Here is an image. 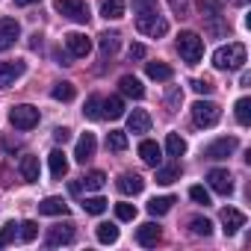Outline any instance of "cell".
Masks as SVG:
<instances>
[{"instance_id":"1","label":"cell","mask_w":251,"mask_h":251,"mask_svg":"<svg viewBox=\"0 0 251 251\" xmlns=\"http://www.w3.org/2000/svg\"><path fill=\"white\" fill-rule=\"evenodd\" d=\"M213 65L219 71H236V68H242L245 65V45L242 42H230V45L219 48L213 53Z\"/></svg>"},{"instance_id":"2","label":"cell","mask_w":251,"mask_h":251,"mask_svg":"<svg viewBox=\"0 0 251 251\" xmlns=\"http://www.w3.org/2000/svg\"><path fill=\"white\" fill-rule=\"evenodd\" d=\"M177 50H180V56H183L186 65H198L201 56H204V39H201L198 33L186 30V33L177 36Z\"/></svg>"},{"instance_id":"3","label":"cell","mask_w":251,"mask_h":251,"mask_svg":"<svg viewBox=\"0 0 251 251\" xmlns=\"http://www.w3.org/2000/svg\"><path fill=\"white\" fill-rule=\"evenodd\" d=\"M219 118H222L219 103H213V100H195L192 103V121L198 127H216Z\"/></svg>"},{"instance_id":"4","label":"cell","mask_w":251,"mask_h":251,"mask_svg":"<svg viewBox=\"0 0 251 251\" xmlns=\"http://www.w3.org/2000/svg\"><path fill=\"white\" fill-rule=\"evenodd\" d=\"M53 9L77 24H86L92 15H89V6H86V0H53Z\"/></svg>"},{"instance_id":"5","label":"cell","mask_w":251,"mask_h":251,"mask_svg":"<svg viewBox=\"0 0 251 251\" xmlns=\"http://www.w3.org/2000/svg\"><path fill=\"white\" fill-rule=\"evenodd\" d=\"M136 30H139L142 36L160 39V36H166V33H169V21H166V18H160L157 12H148V15H139V18H136Z\"/></svg>"},{"instance_id":"6","label":"cell","mask_w":251,"mask_h":251,"mask_svg":"<svg viewBox=\"0 0 251 251\" xmlns=\"http://www.w3.org/2000/svg\"><path fill=\"white\" fill-rule=\"evenodd\" d=\"M9 121H12V127H18V130H33L39 124V109L30 106V103H21V106H15L9 112Z\"/></svg>"},{"instance_id":"7","label":"cell","mask_w":251,"mask_h":251,"mask_svg":"<svg viewBox=\"0 0 251 251\" xmlns=\"http://www.w3.org/2000/svg\"><path fill=\"white\" fill-rule=\"evenodd\" d=\"M74 236H77V230H74V222H59V225L48 227V236H45V242H48L50 248H56V245H71V242H74Z\"/></svg>"},{"instance_id":"8","label":"cell","mask_w":251,"mask_h":251,"mask_svg":"<svg viewBox=\"0 0 251 251\" xmlns=\"http://www.w3.org/2000/svg\"><path fill=\"white\" fill-rule=\"evenodd\" d=\"M65 48H68V56L83 59V56H89V50H92V39H89L86 33H68V36H65Z\"/></svg>"},{"instance_id":"9","label":"cell","mask_w":251,"mask_h":251,"mask_svg":"<svg viewBox=\"0 0 251 251\" xmlns=\"http://www.w3.org/2000/svg\"><path fill=\"white\" fill-rule=\"evenodd\" d=\"M233 151H236V139L233 136H222V139H216L213 145L204 148V157L207 160H227Z\"/></svg>"},{"instance_id":"10","label":"cell","mask_w":251,"mask_h":251,"mask_svg":"<svg viewBox=\"0 0 251 251\" xmlns=\"http://www.w3.org/2000/svg\"><path fill=\"white\" fill-rule=\"evenodd\" d=\"M207 180H210V189L219 192V195H230L233 192V177H230L227 169H210Z\"/></svg>"},{"instance_id":"11","label":"cell","mask_w":251,"mask_h":251,"mask_svg":"<svg viewBox=\"0 0 251 251\" xmlns=\"http://www.w3.org/2000/svg\"><path fill=\"white\" fill-rule=\"evenodd\" d=\"M21 36V24L15 18H0V53L9 50Z\"/></svg>"},{"instance_id":"12","label":"cell","mask_w":251,"mask_h":251,"mask_svg":"<svg viewBox=\"0 0 251 251\" xmlns=\"http://www.w3.org/2000/svg\"><path fill=\"white\" fill-rule=\"evenodd\" d=\"M24 71H27V62H21V59H12V62H0V89L12 86L18 77H24Z\"/></svg>"},{"instance_id":"13","label":"cell","mask_w":251,"mask_h":251,"mask_svg":"<svg viewBox=\"0 0 251 251\" xmlns=\"http://www.w3.org/2000/svg\"><path fill=\"white\" fill-rule=\"evenodd\" d=\"M95 148H98V139H95V133H83V136L77 139V148H74V160L86 166V163L95 157Z\"/></svg>"},{"instance_id":"14","label":"cell","mask_w":251,"mask_h":251,"mask_svg":"<svg viewBox=\"0 0 251 251\" xmlns=\"http://www.w3.org/2000/svg\"><path fill=\"white\" fill-rule=\"evenodd\" d=\"M160 236H163V230H160V225H157V222H145V225H139V227H136V242H139V245H145V248L157 245V242H160Z\"/></svg>"},{"instance_id":"15","label":"cell","mask_w":251,"mask_h":251,"mask_svg":"<svg viewBox=\"0 0 251 251\" xmlns=\"http://www.w3.org/2000/svg\"><path fill=\"white\" fill-rule=\"evenodd\" d=\"M115 186H118V192H121V195H139V192L145 189V180H142L139 175L124 172V175L115 180Z\"/></svg>"},{"instance_id":"16","label":"cell","mask_w":251,"mask_h":251,"mask_svg":"<svg viewBox=\"0 0 251 251\" xmlns=\"http://www.w3.org/2000/svg\"><path fill=\"white\" fill-rule=\"evenodd\" d=\"M242 225H245V213H239V210H233V207H225V210H222V230H225L227 236H233Z\"/></svg>"},{"instance_id":"17","label":"cell","mask_w":251,"mask_h":251,"mask_svg":"<svg viewBox=\"0 0 251 251\" xmlns=\"http://www.w3.org/2000/svg\"><path fill=\"white\" fill-rule=\"evenodd\" d=\"M127 130L130 133H148L151 130V115L145 109H133L127 115Z\"/></svg>"},{"instance_id":"18","label":"cell","mask_w":251,"mask_h":251,"mask_svg":"<svg viewBox=\"0 0 251 251\" xmlns=\"http://www.w3.org/2000/svg\"><path fill=\"white\" fill-rule=\"evenodd\" d=\"M118 86H121V92H124V95L133 98V100H142V98H145V86H142L133 74H124V77L118 80Z\"/></svg>"},{"instance_id":"19","label":"cell","mask_w":251,"mask_h":251,"mask_svg":"<svg viewBox=\"0 0 251 251\" xmlns=\"http://www.w3.org/2000/svg\"><path fill=\"white\" fill-rule=\"evenodd\" d=\"M139 157H142V160H145L148 166H154V169H157V166H160V160H163V148H160L157 142L145 139V142L139 145Z\"/></svg>"},{"instance_id":"20","label":"cell","mask_w":251,"mask_h":251,"mask_svg":"<svg viewBox=\"0 0 251 251\" xmlns=\"http://www.w3.org/2000/svg\"><path fill=\"white\" fill-rule=\"evenodd\" d=\"M39 213H45V216H65V213H68V204H65L62 198L50 195V198H45V201L39 204Z\"/></svg>"},{"instance_id":"21","label":"cell","mask_w":251,"mask_h":251,"mask_svg":"<svg viewBox=\"0 0 251 251\" xmlns=\"http://www.w3.org/2000/svg\"><path fill=\"white\" fill-rule=\"evenodd\" d=\"M98 45H100V59L115 56V50H118V33H100Z\"/></svg>"},{"instance_id":"22","label":"cell","mask_w":251,"mask_h":251,"mask_svg":"<svg viewBox=\"0 0 251 251\" xmlns=\"http://www.w3.org/2000/svg\"><path fill=\"white\" fill-rule=\"evenodd\" d=\"M18 169H21V177H24L27 183H36V180H39V157H30V154L21 157V166H18Z\"/></svg>"},{"instance_id":"23","label":"cell","mask_w":251,"mask_h":251,"mask_svg":"<svg viewBox=\"0 0 251 251\" xmlns=\"http://www.w3.org/2000/svg\"><path fill=\"white\" fill-rule=\"evenodd\" d=\"M124 115V100L118 95L103 98V118H121Z\"/></svg>"},{"instance_id":"24","label":"cell","mask_w":251,"mask_h":251,"mask_svg":"<svg viewBox=\"0 0 251 251\" xmlns=\"http://www.w3.org/2000/svg\"><path fill=\"white\" fill-rule=\"evenodd\" d=\"M48 163H50V175H53L56 180H59V177H65V172H68V160H65V154H62V151H50Z\"/></svg>"},{"instance_id":"25","label":"cell","mask_w":251,"mask_h":251,"mask_svg":"<svg viewBox=\"0 0 251 251\" xmlns=\"http://www.w3.org/2000/svg\"><path fill=\"white\" fill-rule=\"evenodd\" d=\"M145 74L151 77V80H172V68L166 65V62H145Z\"/></svg>"},{"instance_id":"26","label":"cell","mask_w":251,"mask_h":251,"mask_svg":"<svg viewBox=\"0 0 251 251\" xmlns=\"http://www.w3.org/2000/svg\"><path fill=\"white\" fill-rule=\"evenodd\" d=\"M175 180H180V163H172V166L157 169V183L169 186V183H175Z\"/></svg>"},{"instance_id":"27","label":"cell","mask_w":251,"mask_h":251,"mask_svg":"<svg viewBox=\"0 0 251 251\" xmlns=\"http://www.w3.org/2000/svg\"><path fill=\"white\" fill-rule=\"evenodd\" d=\"M172 204H175V195L151 198V201H148V213H151V216H163V213H169V210H172Z\"/></svg>"},{"instance_id":"28","label":"cell","mask_w":251,"mask_h":251,"mask_svg":"<svg viewBox=\"0 0 251 251\" xmlns=\"http://www.w3.org/2000/svg\"><path fill=\"white\" fill-rule=\"evenodd\" d=\"M83 115H86V118H92V121L103 118V98H100V95H92V98L86 100V109H83Z\"/></svg>"},{"instance_id":"29","label":"cell","mask_w":251,"mask_h":251,"mask_svg":"<svg viewBox=\"0 0 251 251\" xmlns=\"http://www.w3.org/2000/svg\"><path fill=\"white\" fill-rule=\"evenodd\" d=\"M166 154H169V157H183V154H186V142H183V136L169 133V136H166Z\"/></svg>"},{"instance_id":"30","label":"cell","mask_w":251,"mask_h":251,"mask_svg":"<svg viewBox=\"0 0 251 251\" xmlns=\"http://www.w3.org/2000/svg\"><path fill=\"white\" fill-rule=\"evenodd\" d=\"M201 15L210 21V18H222V0H195Z\"/></svg>"},{"instance_id":"31","label":"cell","mask_w":251,"mask_h":251,"mask_svg":"<svg viewBox=\"0 0 251 251\" xmlns=\"http://www.w3.org/2000/svg\"><path fill=\"white\" fill-rule=\"evenodd\" d=\"M106 148H109V151H115V154L127 151V133H121V130H109V136H106Z\"/></svg>"},{"instance_id":"32","label":"cell","mask_w":251,"mask_h":251,"mask_svg":"<svg viewBox=\"0 0 251 251\" xmlns=\"http://www.w3.org/2000/svg\"><path fill=\"white\" fill-rule=\"evenodd\" d=\"M74 95H77L74 83H56V86H53V92H50V98H53V100H62V103L74 100Z\"/></svg>"},{"instance_id":"33","label":"cell","mask_w":251,"mask_h":251,"mask_svg":"<svg viewBox=\"0 0 251 251\" xmlns=\"http://www.w3.org/2000/svg\"><path fill=\"white\" fill-rule=\"evenodd\" d=\"M100 15H103L106 21H109V18H121V15H124V0H103Z\"/></svg>"},{"instance_id":"34","label":"cell","mask_w":251,"mask_h":251,"mask_svg":"<svg viewBox=\"0 0 251 251\" xmlns=\"http://www.w3.org/2000/svg\"><path fill=\"white\" fill-rule=\"evenodd\" d=\"M98 242H103V245H112L115 239H118V227L115 225H109V222H103V225H98Z\"/></svg>"},{"instance_id":"35","label":"cell","mask_w":251,"mask_h":251,"mask_svg":"<svg viewBox=\"0 0 251 251\" xmlns=\"http://www.w3.org/2000/svg\"><path fill=\"white\" fill-rule=\"evenodd\" d=\"M236 121L242 124V127H248V124H251V100L248 98H239L236 100Z\"/></svg>"},{"instance_id":"36","label":"cell","mask_w":251,"mask_h":251,"mask_svg":"<svg viewBox=\"0 0 251 251\" xmlns=\"http://www.w3.org/2000/svg\"><path fill=\"white\" fill-rule=\"evenodd\" d=\"M103 183H106V175H103V172H89V175H86V177L80 180V186H86L89 192H95V189H100Z\"/></svg>"},{"instance_id":"37","label":"cell","mask_w":251,"mask_h":251,"mask_svg":"<svg viewBox=\"0 0 251 251\" xmlns=\"http://www.w3.org/2000/svg\"><path fill=\"white\" fill-rule=\"evenodd\" d=\"M189 227H192L195 236H210V230H213L210 219H204V216H192V219H189Z\"/></svg>"},{"instance_id":"38","label":"cell","mask_w":251,"mask_h":251,"mask_svg":"<svg viewBox=\"0 0 251 251\" xmlns=\"http://www.w3.org/2000/svg\"><path fill=\"white\" fill-rule=\"evenodd\" d=\"M180 103H183V89H180V86H169V92H166V106L175 112V109H180Z\"/></svg>"},{"instance_id":"39","label":"cell","mask_w":251,"mask_h":251,"mask_svg":"<svg viewBox=\"0 0 251 251\" xmlns=\"http://www.w3.org/2000/svg\"><path fill=\"white\" fill-rule=\"evenodd\" d=\"M83 210H86V213H92V216H100V213L106 210V198L92 195V198H86V201H83Z\"/></svg>"},{"instance_id":"40","label":"cell","mask_w":251,"mask_h":251,"mask_svg":"<svg viewBox=\"0 0 251 251\" xmlns=\"http://www.w3.org/2000/svg\"><path fill=\"white\" fill-rule=\"evenodd\" d=\"M18 236H21L24 242H33V239L39 236V225H36V222H21V225H18Z\"/></svg>"},{"instance_id":"41","label":"cell","mask_w":251,"mask_h":251,"mask_svg":"<svg viewBox=\"0 0 251 251\" xmlns=\"http://www.w3.org/2000/svg\"><path fill=\"white\" fill-rule=\"evenodd\" d=\"M15 236H18V225H15V222H6L3 230H0V248H6Z\"/></svg>"},{"instance_id":"42","label":"cell","mask_w":251,"mask_h":251,"mask_svg":"<svg viewBox=\"0 0 251 251\" xmlns=\"http://www.w3.org/2000/svg\"><path fill=\"white\" fill-rule=\"evenodd\" d=\"M115 216H118V222H133L136 219V207L133 204H115Z\"/></svg>"},{"instance_id":"43","label":"cell","mask_w":251,"mask_h":251,"mask_svg":"<svg viewBox=\"0 0 251 251\" xmlns=\"http://www.w3.org/2000/svg\"><path fill=\"white\" fill-rule=\"evenodd\" d=\"M189 198H192L195 204H201V207H210V192H207L204 186H192V189H189Z\"/></svg>"},{"instance_id":"44","label":"cell","mask_w":251,"mask_h":251,"mask_svg":"<svg viewBox=\"0 0 251 251\" xmlns=\"http://www.w3.org/2000/svg\"><path fill=\"white\" fill-rule=\"evenodd\" d=\"M133 9H136V15L157 12V0H133Z\"/></svg>"},{"instance_id":"45","label":"cell","mask_w":251,"mask_h":251,"mask_svg":"<svg viewBox=\"0 0 251 251\" xmlns=\"http://www.w3.org/2000/svg\"><path fill=\"white\" fill-rule=\"evenodd\" d=\"M189 86H192V89H195V92H198V95H210V92H213V83H210V80H207V77H204V80H201V77H198V80H192V83H189Z\"/></svg>"},{"instance_id":"46","label":"cell","mask_w":251,"mask_h":251,"mask_svg":"<svg viewBox=\"0 0 251 251\" xmlns=\"http://www.w3.org/2000/svg\"><path fill=\"white\" fill-rule=\"evenodd\" d=\"M53 139H56L59 145H65V142L71 139V130H68V127H56V130H53Z\"/></svg>"},{"instance_id":"47","label":"cell","mask_w":251,"mask_h":251,"mask_svg":"<svg viewBox=\"0 0 251 251\" xmlns=\"http://www.w3.org/2000/svg\"><path fill=\"white\" fill-rule=\"evenodd\" d=\"M127 56H130V59H142V56H145V45H130Z\"/></svg>"},{"instance_id":"48","label":"cell","mask_w":251,"mask_h":251,"mask_svg":"<svg viewBox=\"0 0 251 251\" xmlns=\"http://www.w3.org/2000/svg\"><path fill=\"white\" fill-rule=\"evenodd\" d=\"M169 3H172V9H175V15H186V3H183V0H169Z\"/></svg>"},{"instance_id":"49","label":"cell","mask_w":251,"mask_h":251,"mask_svg":"<svg viewBox=\"0 0 251 251\" xmlns=\"http://www.w3.org/2000/svg\"><path fill=\"white\" fill-rule=\"evenodd\" d=\"M36 0H15V6H33Z\"/></svg>"},{"instance_id":"50","label":"cell","mask_w":251,"mask_h":251,"mask_svg":"<svg viewBox=\"0 0 251 251\" xmlns=\"http://www.w3.org/2000/svg\"><path fill=\"white\" fill-rule=\"evenodd\" d=\"M236 3H245V0H236Z\"/></svg>"}]
</instances>
